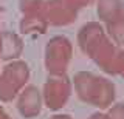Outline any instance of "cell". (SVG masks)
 <instances>
[{
    "instance_id": "6da1fadb",
    "label": "cell",
    "mask_w": 124,
    "mask_h": 119,
    "mask_svg": "<svg viewBox=\"0 0 124 119\" xmlns=\"http://www.w3.org/2000/svg\"><path fill=\"white\" fill-rule=\"evenodd\" d=\"M78 45L107 74H116L121 48L108 39L104 26L99 22H88L78 33Z\"/></svg>"
},
{
    "instance_id": "7a4b0ae2",
    "label": "cell",
    "mask_w": 124,
    "mask_h": 119,
    "mask_svg": "<svg viewBox=\"0 0 124 119\" xmlns=\"http://www.w3.org/2000/svg\"><path fill=\"white\" fill-rule=\"evenodd\" d=\"M76 94L85 104L106 110L115 101V85L112 80L102 76H96L90 71H78L71 80Z\"/></svg>"
},
{
    "instance_id": "3957f363",
    "label": "cell",
    "mask_w": 124,
    "mask_h": 119,
    "mask_svg": "<svg viewBox=\"0 0 124 119\" xmlns=\"http://www.w3.org/2000/svg\"><path fill=\"white\" fill-rule=\"evenodd\" d=\"M30 79V67L23 60H11L0 71V102H11L17 98Z\"/></svg>"
},
{
    "instance_id": "277c9868",
    "label": "cell",
    "mask_w": 124,
    "mask_h": 119,
    "mask_svg": "<svg viewBox=\"0 0 124 119\" xmlns=\"http://www.w3.org/2000/svg\"><path fill=\"white\" fill-rule=\"evenodd\" d=\"M73 56V45L65 36H54L45 47V70L50 76H61L67 73Z\"/></svg>"
},
{
    "instance_id": "5b68a950",
    "label": "cell",
    "mask_w": 124,
    "mask_h": 119,
    "mask_svg": "<svg viewBox=\"0 0 124 119\" xmlns=\"http://www.w3.org/2000/svg\"><path fill=\"white\" fill-rule=\"evenodd\" d=\"M71 80L65 74L50 76L44 84V90H42L44 105L53 111L61 110L71 96Z\"/></svg>"
},
{
    "instance_id": "8992f818",
    "label": "cell",
    "mask_w": 124,
    "mask_h": 119,
    "mask_svg": "<svg viewBox=\"0 0 124 119\" xmlns=\"http://www.w3.org/2000/svg\"><path fill=\"white\" fill-rule=\"evenodd\" d=\"M78 11L70 0H45L40 14L48 26H67L76 20Z\"/></svg>"
},
{
    "instance_id": "52a82bcc",
    "label": "cell",
    "mask_w": 124,
    "mask_h": 119,
    "mask_svg": "<svg viewBox=\"0 0 124 119\" xmlns=\"http://www.w3.org/2000/svg\"><path fill=\"white\" fill-rule=\"evenodd\" d=\"M42 105H44L42 93L34 85H26L17 94V110L23 118L33 119L39 116L42 111Z\"/></svg>"
},
{
    "instance_id": "ba28073f",
    "label": "cell",
    "mask_w": 124,
    "mask_h": 119,
    "mask_svg": "<svg viewBox=\"0 0 124 119\" xmlns=\"http://www.w3.org/2000/svg\"><path fill=\"white\" fill-rule=\"evenodd\" d=\"M23 51L20 36L11 31H2V57L0 60H17Z\"/></svg>"
},
{
    "instance_id": "9c48e42d",
    "label": "cell",
    "mask_w": 124,
    "mask_h": 119,
    "mask_svg": "<svg viewBox=\"0 0 124 119\" xmlns=\"http://www.w3.org/2000/svg\"><path fill=\"white\" fill-rule=\"evenodd\" d=\"M96 13L101 22L108 23L124 16V3L123 0H98Z\"/></svg>"
},
{
    "instance_id": "30bf717a",
    "label": "cell",
    "mask_w": 124,
    "mask_h": 119,
    "mask_svg": "<svg viewBox=\"0 0 124 119\" xmlns=\"http://www.w3.org/2000/svg\"><path fill=\"white\" fill-rule=\"evenodd\" d=\"M19 29L25 36H33V34H45L48 29V23L42 14H34V16H23L20 23H19Z\"/></svg>"
},
{
    "instance_id": "8fae6325",
    "label": "cell",
    "mask_w": 124,
    "mask_h": 119,
    "mask_svg": "<svg viewBox=\"0 0 124 119\" xmlns=\"http://www.w3.org/2000/svg\"><path fill=\"white\" fill-rule=\"evenodd\" d=\"M104 29H106V34L108 36V39L113 42L116 47L124 45V16H121L113 22L106 23Z\"/></svg>"
},
{
    "instance_id": "7c38bea8",
    "label": "cell",
    "mask_w": 124,
    "mask_h": 119,
    "mask_svg": "<svg viewBox=\"0 0 124 119\" xmlns=\"http://www.w3.org/2000/svg\"><path fill=\"white\" fill-rule=\"evenodd\" d=\"M45 0H19V9L23 16L40 14Z\"/></svg>"
},
{
    "instance_id": "4fadbf2b",
    "label": "cell",
    "mask_w": 124,
    "mask_h": 119,
    "mask_svg": "<svg viewBox=\"0 0 124 119\" xmlns=\"http://www.w3.org/2000/svg\"><path fill=\"white\" fill-rule=\"evenodd\" d=\"M116 74L124 77V49L121 48L119 53V59H118V65H116Z\"/></svg>"
},
{
    "instance_id": "5bb4252c",
    "label": "cell",
    "mask_w": 124,
    "mask_h": 119,
    "mask_svg": "<svg viewBox=\"0 0 124 119\" xmlns=\"http://www.w3.org/2000/svg\"><path fill=\"white\" fill-rule=\"evenodd\" d=\"M70 2H71L78 9H81V8H85V6L92 5V3L95 2V0H70Z\"/></svg>"
},
{
    "instance_id": "9a60e30c",
    "label": "cell",
    "mask_w": 124,
    "mask_h": 119,
    "mask_svg": "<svg viewBox=\"0 0 124 119\" xmlns=\"http://www.w3.org/2000/svg\"><path fill=\"white\" fill-rule=\"evenodd\" d=\"M88 119H113V118H112L108 113H95V114H92Z\"/></svg>"
},
{
    "instance_id": "2e32d148",
    "label": "cell",
    "mask_w": 124,
    "mask_h": 119,
    "mask_svg": "<svg viewBox=\"0 0 124 119\" xmlns=\"http://www.w3.org/2000/svg\"><path fill=\"white\" fill-rule=\"evenodd\" d=\"M0 119H11V118H9V114L6 113V110L3 108L2 105H0Z\"/></svg>"
},
{
    "instance_id": "e0dca14e",
    "label": "cell",
    "mask_w": 124,
    "mask_h": 119,
    "mask_svg": "<svg viewBox=\"0 0 124 119\" xmlns=\"http://www.w3.org/2000/svg\"><path fill=\"white\" fill-rule=\"evenodd\" d=\"M50 119H73L70 114H54L53 118H50Z\"/></svg>"
},
{
    "instance_id": "ac0fdd59",
    "label": "cell",
    "mask_w": 124,
    "mask_h": 119,
    "mask_svg": "<svg viewBox=\"0 0 124 119\" xmlns=\"http://www.w3.org/2000/svg\"><path fill=\"white\" fill-rule=\"evenodd\" d=\"M0 57H2V31H0Z\"/></svg>"
}]
</instances>
